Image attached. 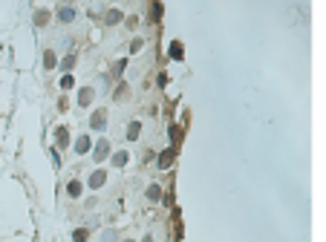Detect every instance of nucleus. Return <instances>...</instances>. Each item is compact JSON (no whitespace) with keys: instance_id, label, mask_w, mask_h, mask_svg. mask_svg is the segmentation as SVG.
Here are the masks:
<instances>
[{"instance_id":"obj_1","label":"nucleus","mask_w":326,"mask_h":242,"mask_svg":"<svg viewBox=\"0 0 326 242\" xmlns=\"http://www.w3.org/2000/svg\"><path fill=\"white\" fill-rule=\"evenodd\" d=\"M90 127H93V130H104V127H107V110H96L93 119H90Z\"/></svg>"},{"instance_id":"obj_2","label":"nucleus","mask_w":326,"mask_h":242,"mask_svg":"<svg viewBox=\"0 0 326 242\" xmlns=\"http://www.w3.org/2000/svg\"><path fill=\"white\" fill-rule=\"evenodd\" d=\"M49 18H52V15H49L46 9H35V15H32L35 26H46V23H49Z\"/></svg>"},{"instance_id":"obj_3","label":"nucleus","mask_w":326,"mask_h":242,"mask_svg":"<svg viewBox=\"0 0 326 242\" xmlns=\"http://www.w3.org/2000/svg\"><path fill=\"white\" fill-rule=\"evenodd\" d=\"M93 95H96V92H93V87H84V90L78 92V104H81V107H90Z\"/></svg>"},{"instance_id":"obj_4","label":"nucleus","mask_w":326,"mask_h":242,"mask_svg":"<svg viewBox=\"0 0 326 242\" xmlns=\"http://www.w3.org/2000/svg\"><path fill=\"white\" fill-rule=\"evenodd\" d=\"M107 153H110V141H104V139H101V141L96 144V153H93V156H96V161L107 159Z\"/></svg>"},{"instance_id":"obj_5","label":"nucleus","mask_w":326,"mask_h":242,"mask_svg":"<svg viewBox=\"0 0 326 242\" xmlns=\"http://www.w3.org/2000/svg\"><path fill=\"white\" fill-rule=\"evenodd\" d=\"M90 147H93V141H90V136H81V139L75 141V153H81V156H84V153H90Z\"/></svg>"},{"instance_id":"obj_6","label":"nucleus","mask_w":326,"mask_h":242,"mask_svg":"<svg viewBox=\"0 0 326 242\" xmlns=\"http://www.w3.org/2000/svg\"><path fill=\"white\" fill-rule=\"evenodd\" d=\"M72 18H75V9H72V6H61V9H58V20H61V23H69Z\"/></svg>"},{"instance_id":"obj_7","label":"nucleus","mask_w":326,"mask_h":242,"mask_svg":"<svg viewBox=\"0 0 326 242\" xmlns=\"http://www.w3.org/2000/svg\"><path fill=\"white\" fill-rule=\"evenodd\" d=\"M104 182H107V173H104V170H96V173H93V176H90V187H93V190H96V187H101V184H104Z\"/></svg>"},{"instance_id":"obj_8","label":"nucleus","mask_w":326,"mask_h":242,"mask_svg":"<svg viewBox=\"0 0 326 242\" xmlns=\"http://www.w3.org/2000/svg\"><path fill=\"white\" fill-rule=\"evenodd\" d=\"M55 139H58V147H66V144H69V130H66V127H58V130H55Z\"/></svg>"},{"instance_id":"obj_9","label":"nucleus","mask_w":326,"mask_h":242,"mask_svg":"<svg viewBox=\"0 0 326 242\" xmlns=\"http://www.w3.org/2000/svg\"><path fill=\"white\" fill-rule=\"evenodd\" d=\"M182 55H185L182 43H179V40H173V43H170V58H173V60H182Z\"/></svg>"},{"instance_id":"obj_10","label":"nucleus","mask_w":326,"mask_h":242,"mask_svg":"<svg viewBox=\"0 0 326 242\" xmlns=\"http://www.w3.org/2000/svg\"><path fill=\"white\" fill-rule=\"evenodd\" d=\"M147 199H150V202H159V199H162V187H159V184H150V187H147Z\"/></svg>"},{"instance_id":"obj_11","label":"nucleus","mask_w":326,"mask_h":242,"mask_svg":"<svg viewBox=\"0 0 326 242\" xmlns=\"http://www.w3.org/2000/svg\"><path fill=\"white\" fill-rule=\"evenodd\" d=\"M55 63H58L55 52H49V49H46V52H43V66H46V69H55Z\"/></svg>"},{"instance_id":"obj_12","label":"nucleus","mask_w":326,"mask_h":242,"mask_svg":"<svg viewBox=\"0 0 326 242\" xmlns=\"http://www.w3.org/2000/svg\"><path fill=\"white\" fill-rule=\"evenodd\" d=\"M104 20H107V23H110V26H116V23H119V20H122V12H119V9H110V12H107V18H104Z\"/></svg>"},{"instance_id":"obj_13","label":"nucleus","mask_w":326,"mask_h":242,"mask_svg":"<svg viewBox=\"0 0 326 242\" xmlns=\"http://www.w3.org/2000/svg\"><path fill=\"white\" fill-rule=\"evenodd\" d=\"M139 133H142V124H139V121H133L130 127H127V139L136 141V139H139Z\"/></svg>"},{"instance_id":"obj_14","label":"nucleus","mask_w":326,"mask_h":242,"mask_svg":"<svg viewBox=\"0 0 326 242\" xmlns=\"http://www.w3.org/2000/svg\"><path fill=\"white\" fill-rule=\"evenodd\" d=\"M127 159H130L127 153H124V150H119L116 156H113V164H116V167H124V164H127Z\"/></svg>"},{"instance_id":"obj_15","label":"nucleus","mask_w":326,"mask_h":242,"mask_svg":"<svg viewBox=\"0 0 326 242\" xmlns=\"http://www.w3.org/2000/svg\"><path fill=\"white\" fill-rule=\"evenodd\" d=\"M173 153H176V150H167V153H162V156H159V167H170V161H173Z\"/></svg>"},{"instance_id":"obj_16","label":"nucleus","mask_w":326,"mask_h":242,"mask_svg":"<svg viewBox=\"0 0 326 242\" xmlns=\"http://www.w3.org/2000/svg\"><path fill=\"white\" fill-rule=\"evenodd\" d=\"M72 240H75V242H87V240H90V231H87V228H78V231L72 234Z\"/></svg>"},{"instance_id":"obj_17","label":"nucleus","mask_w":326,"mask_h":242,"mask_svg":"<svg viewBox=\"0 0 326 242\" xmlns=\"http://www.w3.org/2000/svg\"><path fill=\"white\" fill-rule=\"evenodd\" d=\"M66 193H69V196L75 199V196L81 193V182H69V184H66Z\"/></svg>"},{"instance_id":"obj_18","label":"nucleus","mask_w":326,"mask_h":242,"mask_svg":"<svg viewBox=\"0 0 326 242\" xmlns=\"http://www.w3.org/2000/svg\"><path fill=\"white\" fill-rule=\"evenodd\" d=\"M72 87H75V78H72V75L66 72L64 78H61V90H72Z\"/></svg>"},{"instance_id":"obj_19","label":"nucleus","mask_w":326,"mask_h":242,"mask_svg":"<svg viewBox=\"0 0 326 242\" xmlns=\"http://www.w3.org/2000/svg\"><path fill=\"white\" fill-rule=\"evenodd\" d=\"M72 66H75V55H66V58L61 60V69H66V72H69Z\"/></svg>"},{"instance_id":"obj_20","label":"nucleus","mask_w":326,"mask_h":242,"mask_svg":"<svg viewBox=\"0 0 326 242\" xmlns=\"http://www.w3.org/2000/svg\"><path fill=\"white\" fill-rule=\"evenodd\" d=\"M142 46H144V43H142V38H136V40H133V43H130V52H139Z\"/></svg>"},{"instance_id":"obj_21","label":"nucleus","mask_w":326,"mask_h":242,"mask_svg":"<svg viewBox=\"0 0 326 242\" xmlns=\"http://www.w3.org/2000/svg\"><path fill=\"white\" fill-rule=\"evenodd\" d=\"M142 242H153V240H150V237H144V240H142Z\"/></svg>"},{"instance_id":"obj_22","label":"nucleus","mask_w":326,"mask_h":242,"mask_svg":"<svg viewBox=\"0 0 326 242\" xmlns=\"http://www.w3.org/2000/svg\"><path fill=\"white\" fill-rule=\"evenodd\" d=\"M124 242H133V240H124Z\"/></svg>"}]
</instances>
